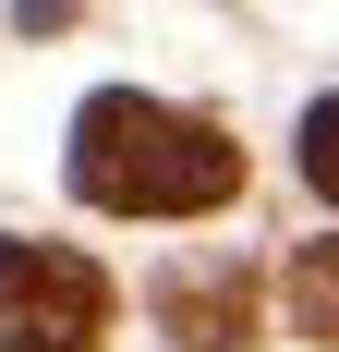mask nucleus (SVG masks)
<instances>
[{"mask_svg":"<svg viewBox=\"0 0 339 352\" xmlns=\"http://www.w3.org/2000/svg\"><path fill=\"white\" fill-rule=\"evenodd\" d=\"M73 195L109 219H206L242 195V146L218 122L170 98H134V85H109V98L73 109Z\"/></svg>","mask_w":339,"mask_h":352,"instance_id":"1","label":"nucleus"},{"mask_svg":"<svg viewBox=\"0 0 339 352\" xmlns=\"http://www.w3.org/2000/svg\"><path fill=\"white\" fill-rule=\"evenodd\" d=\"M109 280L73 243H0V352H97Z\"/></svg>","mask_w":339,"mask_h":352,"instance_id":"2","label":"nucleus"},{"mask_svg":"<svg viewBox=\"0 0 339 352\" xmlns=\"http://www.w3.org/2000/svg\"><path fill=\"white\" fill-rule=\"evenodd\" d=\"M291 328H303V340H339V243H303V267H291Z\"/></svg>","mask_w":339,"mask_h":352,"instance_id":"3","label":"nucleus"},{"mask_svg":"<svg viewBox=\"0 0 339 352\" xmlns=\"http://www.w3.org/2000/svg\"><path fill=\"white\" fill-rule=\"evenodd\" d=\"M303 182H315V195L339 207V98H327V109L303 122Z\"/></svg>","mask_w":339,"mask_h":352,"instance_id":"4","label":"nucleus"}]
</instances>
